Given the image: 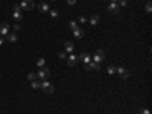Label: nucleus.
I'll return each instance as SVG.
<instances>
[{"instance_id": "obj_1", "label": "nucleus", "mask_w": 152, "mask_h": 114, "mask_svg": "<svg viewBox=\"0 0 152 114\" xmlns=\"http://www.w3.org/2000/svg\"><path fill=\"white\" fill-rule=\"evenodd\" d=\"M40 88L43 90L44 95H52L53 90H55V87L52 85L50 82H47V81H41V87H40Z\"/></svg>"}, {"instance_id": "obj_2", "label": "nucleus", "mask_w": 152, "mask_h": 114, "mask_svg": "<svg viewBox=\"0 0 152 114\" xmlns=\"http://www.w3.org/2000/svg\"><path fill=\"white\" fill-rule=\"evenodd\" d=\"M49 76H50V72H49V69H46V67H41L37 73V78H40V81H47Z\"/></svg>"}, {"instance_id": "obj_3", "label": "nucleus", "mask_w": 152, "mask_h": 114, "mask_svg": "<svg viewBox=\"0 0 152 114\" xmlns=\"http://www.w3.org/2000/svg\"><path fill=\"white\" fill-rule=\"evenodd\" d=\"M20 8L24 9V11H32V9L35 8V5H34L32 0H23V2L20 3Z\"/></svg>"}, {"instance_id": "obj_4", "label": "nucleus", "mask_w": 152, "mask_h": 114, "mask_svg": "<svg viewBox=\"0 0 152 114\" xmlns=\"http://www.w3.org/2000/svg\"><path fill=\"white\" fill-rule=\"evenodd\" d=\"M103 59H105V52L103 50H96L94 55H93V61L97 63V64H101Z\"/></svg>"}, {"instance_id": "obj_5", "label": "nucleus", "mask_w": 152, "mask_h": 114, "mask_svg": "<svg viewBox=\"0 0 152 114\" xmlns=\"http://www.w3.org/2000/svg\"><path fill=\"white\" fill-rule=\"evenodd\" d=\"M116 73L119 76H120L122 79H128L129 78V72L125 69V67H119V69H116Z\"/></svg>"}, {"instance_id": "obj_6", "label": "nucleus", "mask_w": 152, "mask_h": 114, "mask_svg": "<svg viewBox=\"0 0 152 114\" xmlns=\"http://www.w3.org/2000/svg\"><path fill=\"white\" fill-rule=\"evenodd\" d=\"M9 33V24L8 23H0V37H6Z\"/></svg>"}, {"instance_id": "obj_7", "label": "nucleus", "mask_w": 152, "mask_h": 114, "mask_svg": "<svg viewBox=\"0 0 152 114\" xmlns=\"http://www.w3.org/2000/svg\"><path fill=\"white\" fill-rule=\"evenodd\" d=\"M65 59H67V64H69L70 67H75V65L78 64V56L73 55V53H70V55L65 58Z\"/></svg>"}, {"instance_id": "obj_8", "label": "nucleus", "mask_w": 152, "mask_h": 114, "mask_svg": "<svg viewBox=\"0 0 152 114\" xmlns=\"http://www.w3.org/2000/svg\"><path fill=\"white\" fill-rule=\"evenodd\" d=\"M78 61H82V63H85V64H88V63L91 61V56L88 55L87 52H82L81 55L78 56Z\"/></svg>"}, {"instance_id": "obj_9", "label": "nucleus", "mask_w": 152, "mask_h": 114, "mask_svg": "<svg viewBox=\"0 0 152 114\" xmlns=\"http://www.w3.org/2000/svg\"><path fill=\"white\" fill-rule=\"evenodd\" d=\"M119 9H120V6H119V3H117V2H111V3H110V6H108V11L111 12V14H117Z\"/></svg>"}, {"instance_id": "obj_10", "label": "nucleus", "mask_w": 152, "mask_h": 114, "mask_svg": "<svg viewBox=\"0 0 152 114\" xmlns=\"http://www.w3.org/2000/svg\"><path fill=\"white\" fill-rule=\"evenodd\" d=\"M73 50H75V44L71 43V41H65V43H64V52L71 53Z\"/></svg>"}, {"instance_id": "obj_11", "label": "nucleus", "mask_w": 152, "mask_h": 114, "mask_svg": "<svg viewBox=\"0 0 152 114\" xmlns=\"http://www.w3.org/2000/svg\"><path fill=\"white\" fill-rule=\"evenodd\" d=\"M17 33H8V35H6V41L8 43H17Z\"/></svg>"}, {"instance_id": "obj_12", "label": "nucleus", "mask_w": 152, "mask_h": 114, "mask_svg": "<svg viewBox=\"0 0 152 114\" xmlns=\"http://www.w3.org/2000/svg\"><path fill=\"white\" fill-rule=\"evenodd\" d=\"M99 69H101V65H99L97 63H94V61H93V63L90 61V63L87 64V70H99Z\"/></svg>"}, {"instance_id": "obj_13", "label": "nucleus", "mask_w": 152, "mask_h": 114, "mask_svg": "<svg viewBox=\"0 0 152 114\" xmlns=\"http://www.w3.org/2000/svg\"><path fill=\"white\" fill-rule=\"evenodd\" d=\"M12 18H14L15 22H22V20H23V15H22V12H20V11H14Z\"/></svg>"}, {"instance_id": "obj_14", "label": "nucleus", "mask_w": 152, "mask_h": 114, "mask_svg": "<svg viewBox=\"0 0 152 114\" xmlns=\"http://www.w3.org/2000/svg\"><path fill=\"white\" fill-rule=\"evenodd\" d=\"M73 35H75V37L78 38V40H81V38L84 37V31L78 28V29H75V31H73Z\"/></svg>"}, {"instance_id": "obj_15", "label": "nucleus", "mask_w": 152, "mask_h": 114, "mask_svg": "<svg viewBox=\"0 0 152 114\" xmlns=\"http://www.w3.org/2000/svg\"><path fill=\"white\" fill-rule=\"evenodd\" d=\"M31 87H32L34 90L40 88V87H41V81H38V79H35V81H32V82H31Z\"/></svg>"}, {"instance_id": "obj_16", "label": "nucleus", "mask_w": 152, "mask_h": 114, "mask_svg": "<svg viewBox=\"0 0 152 114\" xmlns=\"http://www.w3.org/2000/svg\"><path fill=\"white\" fill-rule=\"evenodd\" d=\"M38 8H40V11H41V12H47V11L50 9L47 3H40V6H38Z\"/></svg>"}, {"instance_id": "obj_17", "label": "nucleus", "mask_w": 152, "mask_h": 114, "mask_svg": "<svg viewBox=\"0 0 152 114\" xmlns=\"http://www.w3.org/2000/svg\"><path fill=\"white\" fill-rule=\"evenodd\" d=\"M88 22H90V24H93V26H96V24L99 23V15H93V17H91V18L88 20Z\"/></svg>"}, {"instance_id": "obj_18", "label": "nucleus", "mask_w": 152, "mask_h": 114, "mask_svg": "<svg viewBox=\"0 0 152 114\" xmlns=\"http://www.w3.org/2000/svg\"><path fill=\"white\" fill-rule=\"evenodd\" d=\"M116 69H117V67H114V65H108L107 72L110 73V75H114V73H116Z\"/></svg>"}, {"instance_id": "obj_19", "label": "nucleus", "mask_w": 152, "mask_h": 114, "mask_svg": "<svg viewBox=\"0 0 152 114\" xmlns=\"http://www.w3.org/2000/svg\"><path fill=\"white\" fill-rule=\"evenodd\" d=\"M69 28H70L71 31L78 29V23H76V22H69Z\"/></svg>"}, {"instance_id": "obj_20", "label": "nucleus", "mask_w": 152, "mask_h": 114, "mask_svg": "<svg viewBox=\"0 0 152 114\" xmlns=\"http://www.w3.org/2000/svg\"><path fill=\"white\" fill-rule=\"evenodd\" d=\"M44 64H46V59H44V58H40L38 63H37V65L40 67V69H41V67H44Z\"/></svg>"}, {"instance_id": "obj_21", "label": "nucleus", "mask_w": 152, "mask_h": 114, "mask_svg": "<svg viewBox=\"0 0 152 114\" xmlns=\"http://www.w3.org/2000/svg\"><path fill=\"white\" fill-rule=\"evenodd\" d=\"M58 58L59 59H65V58H67V53H65V52H58Z\"/></svg>"}, {"instance_id": "obj_22", "label": "nucleus", "mask_w": 152, "mask_h": 114, "mask_svg": "<svg viewBox=\"0 0 152 114\" xmlns=\"http://www.w3.org/2000/svg\"><path fill=\"white\" fill-rule=\"evenodd\" d=\"M28 79H29L31 82L35 81V79H37V75H35V73H29V75H28Z\"/></svg>"}, {"instance_id": "obj_23", "label": "nucleus", "mask_w": 152, "mask_h": 114, "mask_svg": "<svg viewBox=\"0 0 152 114\" xmlns=\"http://www.w3.org/2000/svg\"><path fill=\"white\" fill-rule=\"evenodd\" d=\"M50 15L53 17V18H56V17H59V12H58L56 9H52V11H50Z\"/></svg>"}, {"instance_id": "obj_24", "label": "nucleus", "mask_w": 152, "mask_h": 114, "mask_svg": "<svg viewBox=\"0 0 152 114\" xmlns=\"http://www.w3.org/2000/svg\"><path fill=\"white\" fill-rule=\"evenodd\" d=\"M78 22H79V23H82V24H84V23H87V22H88V20H87V18H85L84 15H81V17H79V20H78Z\"/></svg>"}, {"instance_id": "obj_25", "label": "nucleus", "mask_w": 152, "mask_h": 114, "mask_svg": "<svg viewBox=\"0 0 152 114\" xmlns=\"http://www.w3.org/2000/svg\"><path fill=\"white\" fill-rule=\"evenodd\" d=\"M144 8H146V12H151V11H152V5H151V2H148Z\"/></svg>"}, {"instance_id": "obj_26", "label": "nucleus", "mask_w": 152, "mask_h": 114, "mask_svg": "<svg viewBox=\"0 0 152 114\" xmlns=\"http://www.w3.org/2000/svg\"><path fill=\"white\" fill-rule=\"evenodd\" d=\"M140 114H151V111H149V110H146V108H143V110L140 111Z\"/></svg>"}, {"instance_id": "obj_27", "label": "nucleus", "mask_w": 152, "mask_h": 114, "mask_svg": "<svg viewBox=\"0 0 152 114\" xmlns=\"http://www.w3.org/2000/svg\"><path fill=\"white\" fill-rule=\"evenodd\" d=\"M69 5H76V0H67Z\"/></svg>"}, {"instance_id": "obj_28", "label": "nucleus", "mask_w": 152, "mask_h": 114, "mask_svg": "<svg viewBox=\"0 0 152 114\" xmlns=\"http://www.w3.org/2000/svg\"><path fill=\"white\" fill-rule=\"evenodd\" d=\"M14 11H22V8H20V5H15V6H14Z\"/></svg>"}, {"instance_id": "obj_29", "label": "nucleus", "mask_w": 152, "mask_h": 114, "mask_svg": "<svg viewBox=\"0 0 152 114\" xmlns=\"http://www.w3.org/2000/svg\"><path fill=\"white\" fill-rule=\"evenodd\" d=\"M17 31H20V24H15L14 26V32H17Z\"/></svg>"}, {"instance_id": "obj_30", "label": "nucleus", "mask_w": 152, "mask_h": 114, "mask_svg": "<svg viewBox=\"0 0 152 114\" xmlns=\"http://www.w3.org/2000/svg\"><path fill=\"white\" fill-rule=\"evenodd\" d=\"M120 6H126V0H122V2H120Z\"/></svg>"}, {"instance_id": "obj_31", "label": "nucleus", "mask_w": 152, "mask_h": 114, "mask_svg": "<svg viewBox=\"0 0 152 114\" xmlns=\"http://www.w3.org/2000/svg\"><path fill=\"white\" fill-rule=\"evenodd\" d=\"M0 46H3V37H0Z\"/></svg>"}, {"instance_id": "obj_32", "label": "nucleus", "mask_w": 152, "mask_h": 114, "mask_svg": "<svg viewBox=\"0 0 152 114\" xmlns=\"http://www.w3.org/2000/svg\"><path fill=\"white\" fill-rule=\"evenodd\" d=\"M113 2H117V0H113Z\"/></svg>"}, {"instance_id": "obj_33", "label": "nucleus", "mask_w": 152, "mask_h": 114, "mask_svg": "<svg viewBox=\"0 0 152 114\" xmlns=\"http://www.w3.org/2000/svg\"><path fill=\"white\" fill-rule=\"evenodd\" d=\"M0 78H2V75H0Z\"/></svg>"}]
</instances>
